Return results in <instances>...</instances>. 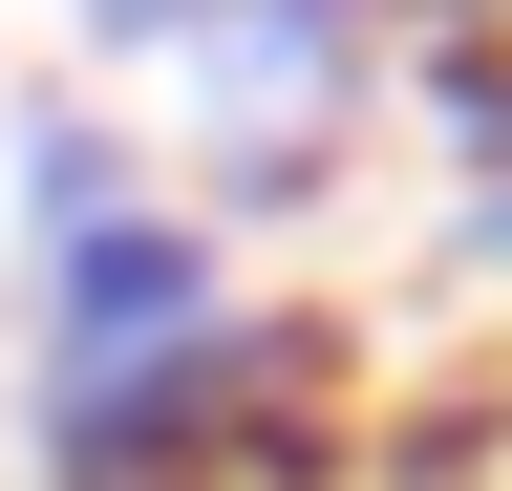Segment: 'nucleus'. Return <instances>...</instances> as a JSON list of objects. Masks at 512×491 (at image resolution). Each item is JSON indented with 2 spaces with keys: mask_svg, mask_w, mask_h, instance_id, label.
<instances>
[{
  "mask_svg": "<svg viewBox=\"0 0 512 491\" xmlns=\"http://www.w3.org/2000/svg\"><path fill=\"white\" fill-rule=\"evenodd\" d=\"M384 86H406L384 0H235L214 43H171L192 171H214V235H278V214H320V171L384 129Z\"/></svg>",
  "mask_w": 512,
  "mask_h": 491,
  "instance_id": "obj_1",
  "label": "nucleus"
},
{
  "mask_svg": "<svg viewBox=\"0 0 512 491\" xmlns=\"http://www.w3.org/2000/svg\"><path fill=\"white\" fill-rule=\"evenodd\" d=\"M192 321H235V235L192 193H128L86 235H43V385H86V363H150Z\"/></svg>",
  "mask_w": 512,
  "mask_h": 491,
  "instance_id": "obj_2",
  "label": "nucleus"
},
{
  "mask_svg": "<svg viewBox=\"0 0 512 491\" xmlns=\"http://www.w3.org/2000/svg\"><path fill=\"white\" fill-rule=\"evenodd\" d=\"M128 193H150V150H128L107 107H22V257L86 235V214H128Z\"/></svg>",
  "mask_w": 512,
  "mask_h": 491,
  "instance_id": "obj_3",
  "label": "nucleus"
},
{
  "mask_svg": "<svg viewBox=\"0 0 512 491\" xmlns=\"http://www.w3.org/2000/svg\"><path fill=\"white\" fill-rule=\"evenodd\" d=\"M64 22L128 43V65H171V43H214V22H235V0H64Z\"/></svg>",
  "mask_w": 512,
  "mask_h": 491,
  "instance_id": "obj_4",
  "label": "nucleus"
},
{
  "mask_svg": "<svg viewBox=\"0 0 512 491\" xmlns=\"http://www.w3.org/2000/svg\"><path fill=\"white\" fill-rule=\"evenodd\" d=\"M448 278L512 299V171H470V193H448Z\"/></svg>",
  "mask_w": 512,
  "mask_h": 491,
  "instance_id": "obj_5",
  "label": "nucleus"
}]
</instances>
